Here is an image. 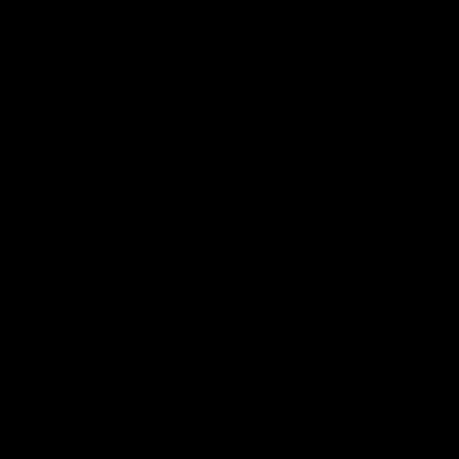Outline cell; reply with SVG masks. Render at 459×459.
<instances>
[]
</instances>
